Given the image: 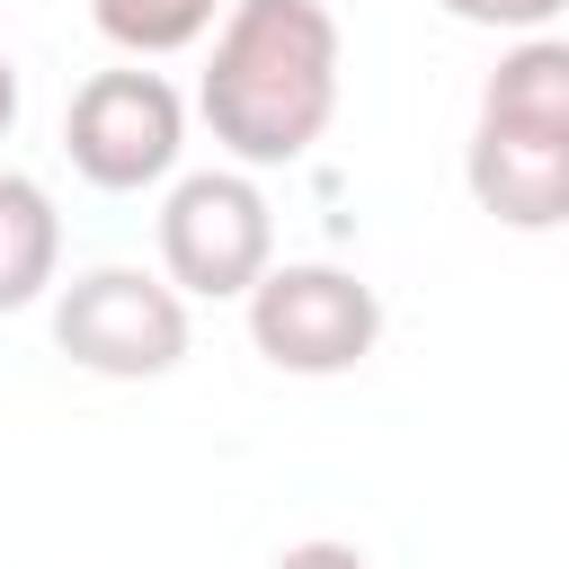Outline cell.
<instances>
[{"mask_svg":"<svg viewBox=\"0 0 569 569\" xmlns=\"http://www.w3.org/2000/svg\"><path fill=\"white\" fill-rule=\"evenodd\" d=\"M480 124L533 133V142H569V44H560V36H525V44L489 71Z\"/></svg>","mask_w":569,"mask_h":569,"instance_id":"cell-7","label":"cell"},{"mask_svg":"<svg viewBox=\"0 0 569 569\" xmlns=\"http://www.w3.org/2000/svg\"><path fill=\"white\" fill-rule=\"evenodd\" d=\"M445 18H462V27H507V36H542L569 0H436Z\"/></svg>","mask_w":569,"mask_h":569,"instance_id":"cell-10","label":"cell"},{"mask_svg":"<svg viewBox=\"0 0 569 569\" xmlns=\"http://www.w3.org/2000/svg\"><path fill=\"white\" fill-rule=\"evenodd\" d=\"M89 18H98L107 44H124L133 62H151V53H187L213 27V0H89Z\"/></svg>","mask_w":569,"mask_h":569,"instance_id":"cell-9","label":"cell"},{"mask_svg":"<svg viewBox=\"0 0 569 569\" xmlns=\"http://www.w3.org/2000/svg\"><path fill=\"white\" fill-rule=\"evenodd\" d=\"M196 107L231 160H302L338 116V18L320 0H240L213 36Z\"/></svg>","mask_w":569,"mask_h":569,"instance_id":"cell-1","label":"cell"},{"mask_svg":"<svg viewBox=\"0 0 569 569\" xmlns=\"http://www.w3.org/2000/svg\"><path fill=\"white\" fill-rule=\"evenodd\" d=\"M53 347L80 373L151 382L187 356V293L169 276H142V267H89L53 302Z\"/></svg>","mask_w":569,"mask_h":569,"instance_id":"cell-2","label":"cell"},{"mask_svg":"<svg viewBox=\"0 0 569 569\" xmlns=\"http://www.w3.org/2000/svg\"><path fill=\"white\" fill-rule=\"evenodd\" d=\"M276 569H365V551L356 542H293Z\"/></svg>","mask_w":569,"mask_h":569,"instance_id":"cell-11","label":"cell"},{"mask_svg":"<svg viewBox=\"0 0 569 569\" xmlns=\"http://www.w3.org/2000/svg\"><path fill=\"white\" fill-rule=\"evenodd\" d=\"M240 302H249V338L276 373H347L382 338L373 284L347 276V267H320V258L311 267H267Z\"/></svg>","mask_w":569,"mask_h":569,"instance_id":"cell-3","label":"cell"},{"mask_svg":"<svg viewBox=\"0 0 569 569\" xmlns=\"http://www.w3.org/2000/svg\"><path fill=\"white\" fill-rule=\"evenodd\" d=\"M462 178H471L480 213H498L507 231H551V222H569V142H533V133L471 124Z\"/></svg>","mask_w":569,"mask_h":569,"instance_id":"cell-6","label":"cell"},{"mask_svg":"<svg viewBox=\"0 0 569 569\" xmlns=\"http://www.w3.org/2000/svg\"><path fill=\"white\" fill-rule=\"evenodd\" d=\"M276 258V222H267V196L240 178V169H196L169 187L160 204V267L178 293H204V302H231L267 276Z\"/></svg>","mask_w":569,"mask_h":569,"instance_id":"cell-4","label":"cell"},{"mask_svg":"<svg viewBox=\"0 0 569 569\" xmlns=\"http://www.w3.org/2000/svg\"><path fill=\"white\" fill-rule=\"evenodd\" d=\"M9 124H18V62L0 53V133H9Z\"/></svg>","mask_w":569,"mask_h":569,"instance_id":"cell-12","label":"cell"},{"mask_svg":"<svg viewBox=\"0 0 569 569\" xmlns=\"http://www.w3.org/2000/svg\"><path fill=\"white\" fill-rule=\"evenodd\" d=\"M178 142H187V107L160 71H98L71 89V116H62V151L89 187L107 196H133L151 178L178 169Z\"/></svg>","mask_w":569,"mask_h":569,"instance_id":"cell-5","label":"cell"},{"mask_svg":"<svg viewBox=\"0 0 569 569\" xmlns=\"http://www.w3.org/2000/svg\"><path fill=\"white\" fill-rule=\"evenodd\" d=\"M62 267V213L36 178L0 169V311H27Z\"/></svg>","mask_w":569,"mask_h":569,"instance_id":"cell-8","label":"cell"}]
</instances>
